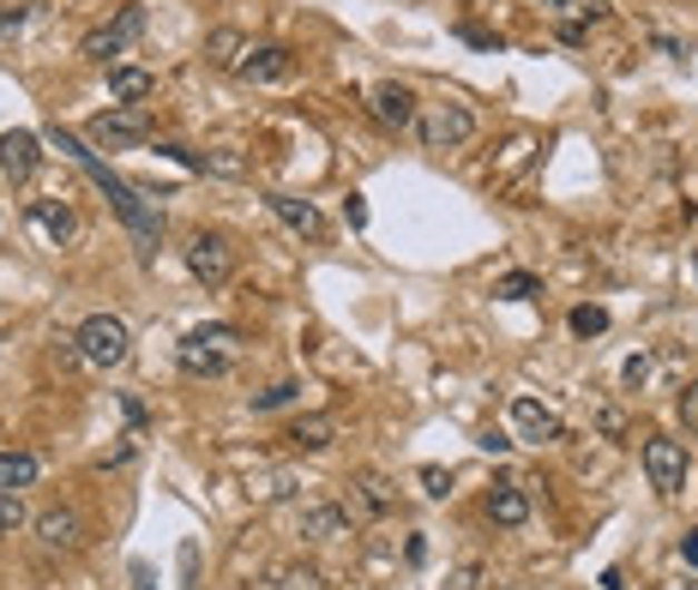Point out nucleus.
Instances as JSON below:
<instances>
[{
    "label": "nucleus",
    "mask_w": 698,
    "mask_h": 590,
    "mask_svg": "<svg viewBox=\"0 0 698 590\" xmlns=\"http://www.w3.org/2000/svg\"><path fill=\"white\" fill-rule=\"evenodd\" d=\"M24 24H31V7H12V12H0V37H19Z\"/></svg>",
    "instance_id": "obj_33"
},
{
    "label": "nucleus",
    "mask_w": 698,
    "mask_h": 590,
    "mask_svg": "<svg viewBox=\"0 0 698 590\" xmlns=\"http://www.w3.org/2000/svg\"><path fill=\"white\" fill-rule=\"evenodd\" d=\"M638 459H645V476H650V489H657L662 500H675L680 489H687V446H680V440L650 434Z\"/></svg>",
    "instance_id": "obj_4"
},
{
    "label": "nucleus",
    "mask_w": 698,
    "mask_h": 590,
    "mask_svg": "<svg viewBox=\"0 0 698 590\" xmlns=\"http://www.w3.org/2000/svg\"><path fill=\"white\" fill-rule=\"evenodd\" d=\"M512 427H518V440H530V446H554V440H567V422H560L542 397H512Z\"/></svg>",
    "instance_id": "obj_9"
},
{
    "label": "nucleus",
    "mask_w": 698,
    "mask_h": 590,
    "mask_svg": "<svg viewBox=\"0 0 698 590\" xmlns=\"http://www.w3.org/2000/svg\"><path fill=\"white\" fill-rule=\"evenodd\" d=\"M175 362H181V374H193V380H217L223 367H229V350H217V344H205L199 332H187L181 350H175Z\"/></svg>",
    "instance_id": "obj_12"
},
{
    "label": "nucleus",
    "mask_w": 698,
    "mask_h": 590,
    "mask_svg": "<svg viewBox=\"0 0 698 590\" xmlns=\"http://www.w3.org/2000/svg\"><path fill=\"white\" fill-rule=\"evenodd\" d=\"M259 590H325V579H319L314 560H272Z\"/></svg>",
    "instance_id": "obj_16"
},
{
    "label": "nucleus",
    "mask_w": 698,
    "mask_h": 590,
    "mask_svg": "<svg viewBox=\"0 0 698 590\" xmlns=\"http://www.w3.org/2000/svg\"><path fill=\"white\" fill-rule=\"evenodd\" d=\"M109 91H115V102H145V97H157V72H145V67H109Z\"/></svg>",
    "instance_id": "obj_20"
},
{
    "label": "nucleus",
    "mask_w": 698,
    "mask_h": 590,
    "mask_svg": "<svg viewBox=\"0 0 698 590\" xmlns=\"http://www.w3.org/2000/svg\"><path fill=\"white\" fill-rule=\"evenodd\" d=\"M476 584H482V560H464V567L445 579V590H476Z\"/></svg>",
    "instance_id": "obj_30"
},
{
    "label": "nucleus",
    "mask_w": 698,
    "mask_h": 590,
    "mask_svg": "<svg viewBox=\"0 0 698 590\" xmlns=\"http://www.w3.org/2000/svg\"><path fill=\"white\" fill-rule=\"evenodd\" d=\"M602 590H627V572H620V567H608V572H602Z\"/></svg>",
    "instance_id": "obj_39"
},
{
    "label": "nucleus",
    "mask_w": 698,
    "mask_h": 590,
    "mask_svg": "<svg viewBox=\"0 0 698 590\" xmlns=\"http://www.w3.org/2000/svg\"><path fill=\"white\" fill-rule=\"evenodd\" d=\"M488 519H494L500 530H518L530 519V500H524V489H518V482H500L494 494H488Z\"/></svg>",
    "instance_id": "obj_18"
},
{
    "label": "nucleus",
    "mask_w": 698,
    "mask_h": 590,
    "mask_svg": "<svg viewBox=\"0 0 698 590\" xmlns=\"http://www.w3.org/2000/svg\"><path fill=\"white\" fill-rule=\"evenodd\" d=\"M597 427H602V434H627V416H620V410H602Z\"/></svg>",
    "instance_id": "obj_36"
},
{
    "label": "nucleus",
    "mask_w": 698,
    "mask_h": 590,
    "mask_svg": "<svg viewBox=\"0 0 698 590\" xmlns=\"http://www.w3.org/2000/svg\"><path fill=\"white\" fill-rule=\"evenodd\" d=\"M494 295L500 302H530V295H542V277H530V272H507L494 284Z\"/></svg>",
    "instance_id": "obj_25"
},
{
    "label": "nucleus",
    "mask_w": 698,
    "mask_h": 590,
    "mask_svg": "<svg viewBox=\"0 0 698 590\" xmlns=\"http://www.w3.org/2000/svg\"><path fill=\"white\" fill-rule=\"evenodd\" d=\"M572 332H578V337H602V332H608V307H597V302H590V307H572Z\"/></svg>",
    "instance_id": "obj_26"
},
{
    "label": "nucleus",
    "mask_w": 698,
    "mask_h": 590,
    "mask_svg": "<svg viewBox=\"0 0 698 590\" xmlns=\"http://www.w3.org/2000/svg\"><path fill=\"white\" fill-rule=\"evenodd\" d=\"M422 494L445 500V494H452V470H440V464H422Z\"/></svg>",
    "instance_id": "obj_29"
},
{
    "label": "nucleus",
    "mask_w": 698,
    "mask_h": 590,
    "mask_svg": "<svg viewBox=\"0 0 698 590\" xmlns=\"http://www.w3.org/2000/svg\"><path fill=\"white\" fill-rule=\"evenodd\" d=\"M187 272L199 277L205 289H217V284H229L235 277V247H229V235H193V247H187Z\"/></svg>",
    "instance_id": "obj_7"
},
{
    "label": "nucleus",
    "mask_w": 698,
    "mask_h": 590,
    "mask_svg": "<svg viewBox=\"0 0 698 590\" xmlns=\"http://www.w3.org/2000/svg\"><path fill=\"white\" fill-rule=\"evenodd\" d=\"M645 374H650V362L632 356V362H627V386H645Z\"/></svg>",
    "instance_id": "obj_37"
},
{
    "label": "nucleus",
    "mask_w": 698,
    "mask_h": 590,
    "mask_svg": "<svg viewBox=\"0 0 698 590\" xmlns=\"http://www.w3.org/2000/svg\"><path fill=\"white\" fill-rule=\"evenodd\" d=\"M662 590H698V584H662Z\"/></svg>",
    "instance_id": "obj_40"
},
{
    "label": "nucleus",
    "mask_w": 698,
    "mask_h": 590,
    "mask_svg": "<svg viewBox=\"0 0 698 590\" xmlns=\"http://www.w3.org/2000/svg\"><path fill=\"white\" fill-rule=\"evenodd\" d=\"M284 440H289L295 452H325V446L337 440V422H332V416H295Z\"/></svg>",
    "instance_id": "obj_19"
},
{
    "label": "nucleus",
    "mask_w": 698,
    "mask_h": 590,
    "mask_svg": "<svg viewBox=\"0 0 698 590\" xmlns=\"http://www.w3.org/2000/svg\"><path fill=\"white\" fill-rule=\"evenodd\" d=\"M350 507H325V500H319V507H302V537L307 542H344L350 537Z\"/></svg>",
    "instance_id": "obj_14"
},
{
    "label": "nucleus",
    "mask_w": 698,
    "mask_h": 590,
    "mask_svg": "<svg viewBox=\"0 0 698 590\" xmlns=\"http://www.w3.org/2000/svg\"><path fill=\"white\" fill-rule=\"evenodd\" d=\"M344 212H350V229H367V199H362V194H350Z\"/></svg>",
    "instance_id": "obj_34"
},
{
    "label": "nucleus",
    "mask_w": 698,
    "mask_h": 590,
    "mask_svg": "<svg viewBox=\"0 0 698 590\" xmlns=\"http://www.w3.org/2000/svg\"><path fill=\"white\" fill-rule=\"evenodd\" d=\"M19 524H24V500L0 489V537H12V530H19Z\"/></svg>",
    "instance_id": "obj_28"
},
{
    "label": "nucleus",
    "mask_w": 698,
    "mask_h": 590,
    "mask_svg": "<svg viewBox=\"0 0 698 590\" xmlns=\"http://www.w3.org/2000/svg\"><path fill=\"white\" fill-rule=\"evenodd\" d=\"M199 169H205V175H235V181H242V175H247V157L235 151V145H217V151L199 157Z\"/></svg>",
    "instance_id": "obj_24"
},
{
    "label": "nucleus",
    "mask_w": 698,
    "mask_h": 590,
    "mask_svg": "<svg viewBox=\"0 0 698 590\" xmlns=\"http://www.w3.org/2000/svg\"><path fill=\"white\" fill-rule=\"evenodd\" d=\"M367 109H374V121L385 127V132H404V127H415V91L410 85H397V79H385V85H374V97H367Z\"/></svg>",
    "instance_id": "obj_10"
},
{
    "label": "nucleus",
    "mask_w": 698,
    "mask_h": 590,
    "mask_svg": "<svg viewBox=\"0 0 698 590\" xmlns=\"http://www.w3.org/2000/svg\"><path fill=\"white\" fill-rule=\"evenodd\" d=\"M72 350H79V362L85 367H121L132 356V332H127V319L121 314H91L79 332H72Z\"/></svg>",
    "instance_id": "obj_2"
},
{
    "label": "nucleus",
    "mask_w": 698,
    "mask_h": 590,
    "mask_svg": "<svg viewBox=\"0 0 698 590\" xmlns=\"http://www.w3.org/2000/svg\"><path fill=\"white\" fill-rule=\"evenodd\" d=\"M355 489V500H362V512H374V519H385V512L397 507V494H392V482L380 476V470H362V476L350 482Z\"/></svg>",
    "instance_id": "obj_22"
},
{
    "label": "nucleus",
    "mask_w": 698,
    "mask_h": 590,
    "mask_svg": "<svg viewBox=\"0 0 698 590\" xmlns=\"http://www.w3.org/2000/svg\"><path fill=\"white\" fill-rule=\"evenodd\" d=\"M272 212L284 217L295 235H307V242H325V217L314 199H295V194H272Z\"/></svg>",
    "instance_id": "obj_17"
},
{
    "label": "nucleus",
    "mask_w": 698,
    "mask_h": 590,
    "mask_svg": "<svg viewBox=\"0 0 698 590\" xmlns=\"http://www.w3.org/2000/svg\"><path fill=\"white\" fill-rule=\"evenodd\" d=\"M42 164V151H37V132H24V127H12V132H0V175L7 181H31Z\"/></svg>",
    "instance_id": "obj_11"
},
{
    "label": "nucleus",
    "mask_w": 698,
    "mask_h": 590,
    "mask_svg": "<svg viewBox=\"0 0 698 590\" xmlns=\"http://www.w3.org/2000/svg\"><path fill=\"white\" fill-rule=\"evenodd\" d=\"M415 132H422L427 151H458V145L476 132V115H470L464 102H427V109L415 115Z\"/></svg>",
    "instance_id": "obj_3"
},
{
    "label": "nucleus",
    "mask_w": 698,
    "mask_h": 590,
    "mask_svg": "<svg viewBox=\"0 0 698 590\" xmlns=\"http://www.w3.org/2000/svg\"><path fill=\"white\" fill-rule=\"evenodd\" d=\"M247 49H254V42H247L242 31H229V24L205 37V61H212V67H223V72H235V67H242V55H247Z\"/></svg>",
    "instance_id": "obj_21"
},
{
    "label": "nucleus",
    "mask_w": 698,
    "mask_h": 590,
    "mask_svg": "<svg viewBox=\"0 0 698 590\" xmlns=\"http://www.w3.org/2000/svg\"><path fill=\"white\" fill-rule=\"evenodd\" d=\"M31 229H42L55 247H67L72 235H79V217H72V205H55V199H31Z\"/></svg>",
    "instance_id": "obj_15"
},
{
    "label": "nucleus",
    "mask_w": 698,
    "mask_h": 590,
    "mask_svg": "<svg viewBox=\"0 0 698 590\" xmlns=\"http://www.w3.org/2000/svg\"><path fill=\"white\" fill-rule=\"evenodd\" d=\"M37 537H42V549H79L85 519L72 507H49V512H37Z\"/></svg>",
    "instance_id": "obj_13"
},
{
    "label": "nucleus",
    "mask_w": 698,
    "mask_h": 590,
    "mask_svg": "<svg viewBox=\"0 0 698 590\" xmlns=\"http://www.w3.org/2000/svg\"><path fill=\"white\" fill-rule=\"evenodd\" d=\"M145 37V7H121L109 24H97L91 37H85V61H97V67H109L115 55H127L132 42Z\"/></svg>",
    "instance_id": "obj_6"
},
{
    "label": "nucleus",
    "mask_w": 698,
    "mask_h": 590,
    "mask_svg": "<svg viewBox=\"0 0 698 590\" xmlns=\"http://www.w3.org/2000/svg\"><path fill=\"white\" fill-rule=\"evenodd\" d=\"M692 277H698V247H692Z\"/></svg>",
    "instance_id": "obj_41"
},
{
    "label": "nucleus",
    "mask_w": 698,
    "mask_h": 590,
    "mask_svg": "<svg viewBox=\"0 0 698 590\" xmlns=\"http://www.w3.org/2000/svg\"><path fill=\"white\" fill-rule=\"evenodd\" d=\"M37 476H42L37 452H0V489H7V494L31 489V482H37Z\"/></svg>",
    "instance_id": "obj_23"
},
{
    "label": "nucleus",
    "mask_w": 698,
    "mask_h": 590,
    "mask_svg": "<svg viewBox=\"0 0 698 590\" xmlns=\"http://www.w3.org/2000/svg\"><path fill=\"white\" fill-rule=\"evenodd\" d=\"M295 67H302V61H295V49H284V42H259V49L242 55L235 79H247V85H289Z\"/></svg>",
    "instance_id": "obj_8"
},
{
    "label": "nucleus",
    "mask_w": 698,
    "mask_h": 590,
    "mask_svg": "<svg viewBox=\"0 0 698 590\" xmlns=\"http://www.w3.org/2000/svg\"><path fill=\"white\" fill-rule=\"evenodd\" d=\"M85 132H91V145H109V151L115 145H145L151 139V109H145V102H115V109H102Z\"/></svg>",
    "instance_id": "obj_5"
},
{
    "label": "nucleus",
    "mask_w": 698,
    "mask_h": 590,
    "mask_svg": "<svg viewBox=\"0 0 698 590\" xmlns=\"http://www.w3.org/2000/svg\"><path fill=\"white\" fill-rule=\"evenodd\" d=\"M680 560H687V567H698V530H687V537H680Z\"/></svg>",
    "instance_id": "obj_38"
},
{
    "label": "nucleus",
    "mask_w": 698,
    "mask_h": 590,
    "mask_svg": "<svg viewBox=\"0 0 698 590\" xmlns=\"http://www.w3.org/2000/svg\"><path fill=\"white\" fill-rule=\"evenodd\" d=\"M680 422H687V434H698V380L680 392Z\"/></svg>",
    "instance_id": "obj_32"
},
{
    "label": "nucleus",
    "mask_w": 698,
    "mask_h": 590,
    "mask_svg": "<svg viewBox=\"0 0 698 590\" xmlns=\"http://www.w3.org/2000/svg\"><path fill=\"white\" fill-rule=\"evenodd\" d=\"M295 397H302V386H295V380H277V386L254 392V410H284V404H295Z\"/></svg>",
    "instance_id": "obj_27"
},
{
    "label": "nucleus",
    "mask_w": 698,
    "mask_h": 590,
    "mask_svg": "<svg viewBox=\"0 0 698 590\" xmlns=\"http://www.w3.org/2000/svg\"><path fill=\"white\" fill-rule=\"evenodd\" d=\"M55 139H61V151H72V157H79V164H85V175H91V181L102 187V194H109V199H115V212H121V224H127L132 235H139V254H157V242H163V217H157V212H145V205H139V187L115 181V175H109V169H102V164H97V157H91V151H85V145H79V139H72V132H67V127H55Z\"/></svg>",
    "instance_id": "obj_1"
},
{
    "label": "nucleus",
    "mask_w": 698,
    "mask_h": 590,
    "mask_svg": "<svg viewBox=\"0 0 698 590\" xmlns=\"http://www.w3.org/2000/svg\"><path fill=\"white\" fill-rule=\"evenodd\" d=\"M199 337H205V344H217V350H235V344H242V332H235V326H199Z\"/></svg>",
    "instance_id": "obj_31"
},
{
    "label": "nucleus",
    "mask_w": 698,
    "mask_h": 590,
    "mask_svg": "<svg viewBox=\"0 0 698 590\" xmlns=\"http://www.w3.org/2000/svg\"><path fill=\"white\" fill-rule=\"evenodd\" d=\"M464 37L476 42V49H500V37H494V31H482V24H464Z\"/></svg>",
    "instance_id": "obj_35"
}]
</instances>
